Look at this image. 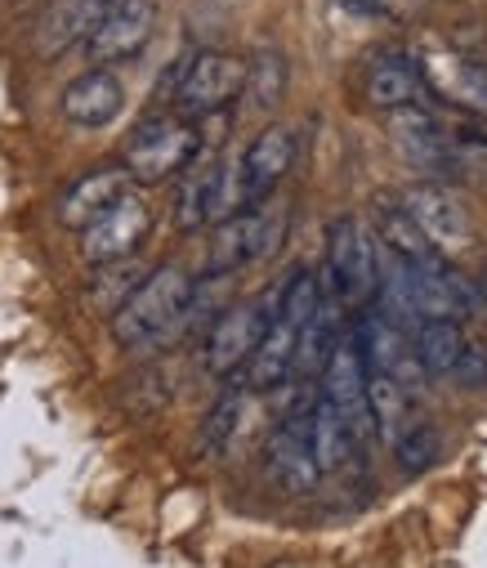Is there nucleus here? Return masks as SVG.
I'll list each match as a JSON object with an SVG mask.
<instances>
[{"label": "nucleus", "instance_id": "f257e3e1", "mask_svg": "<svg viewBox=\"0 0 487 568\" xmlns=\"http://www.w3.org/2000/svg\"><path fill=\"white\" fill-rule=\"evenodd\" d=\"M193 296L197 282L184 264H156L112 314V341L130 354L171 349L184 332H193Z\"/></svg>", "mask_w": 487, "mask_h": 568}, {"label": "nucleus", "instance_id": "f03ea898", "mask_svg": "<svg viewBox=\"0 0 487 568\" xmlns=\"http://www.w3.org/2000/svg\"><path fill=\"white\" fill-rule=\"evenodd\" d=\"M202 153V130L197 121H184L175 112H152L143 116L121 149V171L134 184H166L184 175Z\"/></svg>", "mask_w": 487, "mask_h": 568}, {"label": "nucleus", "instance_id": "7ed1b4c3", "mask_svg": "<svg viewBox=\"0 0 487 568\" xmlns=\"http://www.w3.org/2000/svg\"><path fill=\"white\" fill-rule=\"evenodd\" d=\"M376 277H381V264H376V237L367 233V224L354 215L332 220L327 264L317 273V287L327 296H336L341 305H372Z\"/></svg>", "mask_w": 487, "mask_h": 568}, {"label": "nucleus", "instance_id": "20e7f679", "mask_svg": "<svg viewBox=\"0 0 487 568\" xmlns=\"http://www.w3.org/2000/svg\"><path fill=\"white\" fill-rule=\"evenodd\" d=\"M282 233H286V211H277V206H255V211H237V215L220 220L211 233L206 260H202V277H211V282L233 277L237 268L273 255Z\"/></svg>", "mask_w": 487, "mask_h": 568}, {"label": "nucleus", "instance_id": "39448f33", "mask_svg": "<svg viewBox=\"0 0 487 568\" xmlns=\"http://www.w3.org/2000/svg\"><path fill=\"white\" fill-rule=\"evenodd\" d=\"M242 90H246V59L224 54V50H202V54H189L184 81L171 103H175V116L202 121V116H215L229 103H237Z\"/></svg>", "mask_w": 487, "mask_h": 568}, {"label": "nucleus", "instance_id": "423d86ee", "mask_svg": "<svg viewBox=\"0 0 487 568\" xmlns=\"http://www.w3.org/2000/svg\"><path fill=\"white\" fill-rule=\"evenodd\" d=\"M268 323H273V296H255V301H242V305L215 314V323L206 332V345H202L206 372L220 376V381L242 376V367L251 363V354L264 341Z\"/></svg>", "mask_w": 487, "mask_h": 568}, {"label": "nucleus", "instance_id": "0eeeda50", "mask_svg": "<svg viewBox=\"0 0 487 568\" xmlns=\"http://www.w3.org/2000/svg\"><path fill=\"white\" fill-rule=\"evenodd\" d=\"M237 215V189H233V166L224 158H211V162H193L175 189V229L180 233H197L206 224H220Z\"/></svg>", "mask_w": 487, "mask_h": 568}, {"label": "nucleus", "instance_id": "6e6552de", "mask_svg": "<svg viewBox=\"0 0 487 568\" xmlns=\"http://www.w3.org/2000/svg\"><path fill=\"white\" fill-rule=\"evenodd\" d=\"M403 211L412 215V224L420 229V237L438 255H460L465 246H474V220H469V206L460 202L456 189H447V184H412L403 193Z\"/></svg>", "mask_w": 487, "mask_h": 568}, {"label": "nucleus", "instance_id": "1a4fd4ad", "mask_svg": "<svg viewBox=\"0 0 487 568\" xmlns=\"http://www.w3.org/2000/svg\"><path fill=\"white\" fill-rule=\"evenodd\" d=\"M291 162H295V130H291V125H268V130H260L251 144H246L242 162L233 166L237 211L264 206V202L273 197V189L286 180Z\"/></svg>", "mask_w": 487, "mask_h": 568}, {"label": "nucleus", "instance_id": "9d476101", "mask_svg": "<svg viewBox=\"0 0 487 568\" xmlns=\"http://www.w3.org/2000/svg\"><path fill=\"white\" fill-rule=\"evenodd\" d=\"M152 233V206L143 193L125 189L90 229H81V255L90 264H112V260H130L143 237Z\"/></svg>", "mask_w": 487, "mask_h": 568}, {"label": "nucleus", "instance_id": "9b49d317", "mask_svg": "<svg viewBox=\"0 0 487 568\" xmlns=\"http://www.w3.org/2000/svg\"><path fill=\"white\" fill-rule=\"evenodd\" d=\"M317 398L332 403V407L345 416V425L358 435V444L376 439V420H372V407H367V372H363V363H358L349 336L336 345V354L327 358V367H322V376H317Z\"/></svg>", "mask_w": 487, "mask_h": 568}, {"label": "nucleus", "instance_id": "f8f14e48", "mask_svg": "<svg viewBox=\"0 0 487 568\" xmlns=\"http://www.w3.org/2000/svg\"><path fill=\"white\" fill-rule=\"evenodd\" d=\"M412 287H416V310H420V323L425 318H474L483 310L474 282L460 277L443 255H429V260H416L412 264Z\"/></svg>", "mask_w": 487, "mask_h": 568}, {"label": "nucleus", "instance_id": "ddd939ff", "mask_svg": "<svg viewBox=\"0 0 487 568\" xmlns=\"http://www.w3.org/2000/svg\"><path fill=\"white\" fill-rule=\"evenodd\" d=\"M264 466H268L273 484L286 488V493H308L322 479L317 466H313V444H308V407L286 412L273 425V430H268V439H264Z\"/></svg>", "mask_w": 487, "mask_h": 568}, {"label": "nucleus", "instance_id": "4468645a", "mask_svg": "<svg viewBox=\"0 0 487 568\" xmlns=\"http://www.w3.org/2000/svg\"><path fill=\"white\" fill-rule=\"evenodd\" d=\"M152 28H156V0H116V10L90 32L85 54L94 68L125 63L152 41Z\"/></svg>", "mask_w": 487, "mask_h": 568}, {"label": "nucleus", "instance_id": "2eb2a0df", "mask_svg": "<svg viewBox=\"0 0 487 568\" xmlns=\"http://www.w3.org/2000/svg\"><path fill=\"white\" fill-rule=\"evenodd\" d=\"M367 103L376 112H403V108H420V99L429 94L425 85V72H420V59L407 54V50H381L372 63H367Z\"/></svg>", "mask_w": 487, "mask_h": 568}, {"label": "nucleus", "instance_id": "dca6fc26", "mask_svg": "<svg viewBox=\"0 0 487 568\" xmlns=\"http://www.w3.org/2000/svg\"><path fill=\"white\" fill-rule=\"evenodd\" d=\"M389 125H394V139H398V153L407 162H416L420 171H456L460 166L456 144L447 139V130L438 125V116L425 112V103L389 112Z\"/></svg>", "mask_w": 487, "mask_h": 568}, {"label": "nucleus", "instance_id": "f3484780", "mask_svg": "<svg viewBox=\"0 0 487 568\" xmlns=\"http://www.w3.org/2000/svg\"><path fill=\"white\" fill-rule=\"evenodd\" d=\"M59 108H63V116H68L72 125H81V130H103V125H112V121L121 116V108H125V85H121L116 72L90 68V72H81L77 81H68Z\"/></svg>", "mask_w": 487, "mask_h": 568}, {"label": "nucleus", "instance_id": "a211bd4d", "mask_svg": "<svg viewBox=\"0 0 487 568\" xmlns=\"http://www.w3.org/2000/svg\"><path fill=\"white\" fill-rule=\"evenodd\" d=\"M125 189H130V175L121 166H94V171L77 175L59 197V224L63 229H90Z\"/></svg>", "mask_w": 487, "mask_h": 568}, {"label": "nucleus", "instance_id": "6ab92c4d", "mask_svg": "<svg viewBox=\"0 0 487 568\" xmlns=\"http://www.w3.org/2000/svg\"><path fill=\"white\" fill-rule=\"evenodd\" d=\"M112 10H116V0H54L50 14L41 19V37H37L41 54L50 59V54L72 50L77 41L85 45L90 32H94Z\"/></svg>", "mask_w": 487, "mask_h": 568}, {"label": "nucleus", "instance_id": "aec40b11", "mask_svg": "<svg viewBox=\"0 0 487 568\" xmlns=\"http://www.w3.org/2000/svg\"><path fill=\"white\" fill-rule=\"evenodd\" d=\"M308 444H313L317 475H341L363 448L358 435L345 425V416L332 403H322V398H313V407H308Z\"/></svg>", "mask_w": 487, "mask_h": 568}, {"label": "nucleus", "instance_id": "412c9836", "mask_svg": "<svg viewBox=\"0 0 487 568\" xmlns=\"http://www.w3.org/2000/svg\"><path fill=\"white\" fill-rule=\"evenodd\" d=\"M420 72H425V85L429 90H443L452 103L474 108V112L487 108V68L478 59H460V54L420 59Z\"/></svg>", "mask_w": 487, "mask_h": 568}, {"label": "nucleus", "instance_id": "4be33fe9", "mask_svg": "<svg viewBox=\"0 0 487 568\" xmlns=\"http://www.w3.org/2000/svg\"><path fill=\"white\" fill-rule=\"evenodd\" d=\"M460 349H465L460 323H452V318H425V323L416 327L412 354H416V367H420L425 376H447V372H456Z\"/></svg>", "mask_w": 487, "mask_h": 568}, {"label": "nucleus", "instance_id": "5701e85b", "mask_svg": "<svg viewBox=\"0 0 487 568\" xmlns=\"http://www.w3.org/2000/svg\"><path fill=\"white\" fill-rule=\"evenodd\" d=\"M372 211H376V237H381V246H389V255H398V260H407V264L438 255V251L420 237V229L412 224V215L403 211V202H394V197H376Z\"/></svg>", "mask_w": 487, "mask_h": 568}, {"label": "nucleus", "instance_id": "b1692460", "mask_svg": "<svg viewBox=\"0 0 487 568\" xmlns=\"http://www.w3.org/2000/svg\"><path fill=\"white\" fill-rule=\"evenodd\" d=\"M242 412H246V385L233 376V381L220 389V398L211 403L206 420H202V453H206V457H224V453H229V444L237 439Z\"/></svg>", "mask_w": 487, "mask_h": 568}, {"label": "nucleus", "instance_id": "393cba45", "mask_svg": "<svg viewBox=\"0 0 487 568\" xmlns=\"http://www.w3.org/2000/svg\"><path fill=\"white\" fill-rule=\"evenodd\" d=\"M286 59H282V50H273V45H264V50H255V59L246 63V99H251V108H260V112H273L277 103H282V94H286Z\"/></svg>", "mask_w": 487, "mask_h": 568}, {"label": "nucleus", "instance_id": "a878e982", "mask_svg": "<svg viewBox=\"0 0 487 568\" xmlns=\"http://www.w3.org/2000/svg\"><path fill=\"white\" fill-rule=\"evenodd\" d=\"M389 448H394L403 475H420V470H429V466L438 462L443 439H438V430H434L429 420H407L403 430L389 439Z\"/></svg>", "mask_w": 487, "mask_h": 568}, {"label": "nucleus", "instance_id": "bb28decb", "mask_svg": "<svg viewBox=\"0 0 487 568\" xmlns=\"http://www.w3.org/2000/svg\"><path fill=\"white\" fill-rule=\"evenodd\" d=\"M94 268H99V273H94V282H90V296H94L108 314H116L121 301L143 282V273H139V264H130V260H112V264H94Z\"/></svg>", "mask_w": 487, "mask_h": 568}, {"label": "nucleus", "instance_id": "cd10ccee", "mask_svg": "<svg viewBox=\"0 0 487 568\" xmlns=\"http://www.w3.org/2000/svg\"><path fill=\"white\" fill-rule=\"evenodd\" d=\"M465 389H487V341H465V349H460V363H456V372H452Z\"/></svg>", "mask_w": 487, "mask_h": 568}, {"label": "nucleus", "instance_id": "c85d7f7f", "mask_svg": "<svg viewBox=\"0 0 487 568\" xmlns=\"http://www.w3.org/2000/svg\"><path fill=\"white\" fill-rule=\"evenodd\" d=\"M341 6H345V10H354V14H381V10H385L381 0H341Z\"/></svg>", "mask_w": 487, "mask_h": 568}, {"label": "nucleus", "instance_id": "c756f323", "mask_svg": "<svg viewBox=\"0 0 487 568\" xmlns=\"http://www.w3.org/2000/svg\"><path fill=\"white\" fill-rule=\"evenodd\" d=\"M474 292H478V301L487 305V260H483V268H478V282H474Z\"/></svg>", "mask_w": 487, "mask_h": 568}]
</instances>
